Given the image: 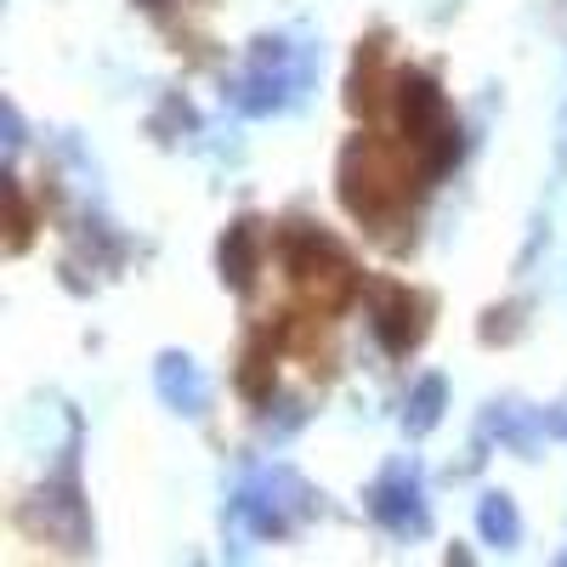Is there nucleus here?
Masks as SVG:
<instances>
[{"label": "nucleus", "instance_id": "10", "mask_svg": "<svg viewBox=\"0 0 567 567\" xmlns=\"http://www.w3.org/2000/svg\"><path fill=\"white\" fill-rule=\"evenodd\" d=\"M392 80H398V74L386 69V40H381V34L363 40V45H358V63H352V80H347V109H352V114H374Z\"/></svg>", "mask_w": 567, "mask_h": 567}, {"label": "nucleus", "instance_id": "3", "mask_svg": "<svg viewBox=\"0 0 567 567\" xmlns=\"http://www.w3.org/2000/svg\"><path fill=\"white\" fill-rule=\"evenodd\" d=\"M278 261H284V272H290V284H296V296L312 307V312H347L352 301H358V290H363V272H358V261L341 250V239H329L323 227H312V221H284L278 227Z\"/></svg>", "mask_w": 567, "mask_h": 567}, {"label": "nucleus", "instance_id": "17", "mask_svg": "<svg viewBox=\"0 0 567 567\" xmlns=\"http://www.w3.org/2000/svg\"><path fill=\"white\" fill-rule=\"evenodd\" d=\"M7 148H12V154L23 148V120H18V109H12V103H7Z\"/></svg>", "mask_w": 567, "mask_h": 567}, {"label": "nucleus", "instance_id": "11", "mask_svg": "<svg viewBox=\"0 0 567 567\" xmlns=\"http://www.w3.org/2000/svg\"><path fill=\"white\" fill-rule=\"evenodd\" d=\"M545 432H550L545 414H534V409H523V403H488V414H483V437H499V443L516 449V454H534Z\"/></svg>", "mask_w": 567, "mask_h": 567}, {"label": "nucleus", "instance_id": "5", "mask_svg": "<svg viewBox=\"0 0 567 567\" xmlns=\"http://www.w3.org/2000/svg\"><path fill=\"white\" fill-rule=\"evenodd\" d=\"M392 103H398V125L420 148V159L432 165V176H449L460 159V120L443 97V85L425 69H403L392 80Z\"/></svg>", "mask_w": 567, "mask_h": 567}, {"label": "nucleus", "instance_id": "18", "mask_svg": "<svg viewBox=\"0 0 567 567\" xmlns=\"http://www.w3.org/2000/svg\"><path fill=\"white\" fill-rule=\"evenodd\" d=\"M136 7H148V12H165V7H171V0H136Z\"/></svg>", "mask_w": 567, "mask_h": 567}, {"label": "nucleus", "instance_id": "16", "mask_svg": "<svg viewBox=\"0 0 567 567\" xmlns=\"http://www.w3.org/2000/svg\"><path fill=\"white\" fill-rule=\"evenodd\" d=\"M545 425H550V437H561V443H567V398H561L556 409H545Z\"/></svg>", "mask_w": 567, "mask_h": 567}, {"label": "nucleus", "instance_id": "1", "mask_svg": "<svg viewBox=\"0 0 567 567\" xmlns=\"http://www.w3.org/2000/svg\"><path fill=\"white\" fill-rule=\"evenodd\" d=\"M432 165L420 159V148L403 136V142H386V136H352L341 148V205L374 233L381 245H403L409 239V221H414V205L420 194L432 187Z\"/></svg>", "mask_w": 567, "mask_h": 567}, {"label": "nucleus", "instance_id": "7", "mask_svg": "<svg viewBox=\"0 0 567 567\" xmlns=\"http://www.w3.org/2000/svg\"><path fill=\"white\" fill-rule=\"evenodd\" d=\"M425 312L432 307H425V296L409 290V284H398V278L369 284V329H374V341H381L392 358H409L425 341V329H432Z\"/></svg>", "mask_w": 567, "mask_h": 567}, {"label": "nucleus", "instance_id": "14", "mask_svg": "<svg viewBox=\"0 0 567 567\" xmlns=\"http://www.w3.org/2000/svg\"><path fill=\"white\" fill-rule=\"evenodd\" d=\"M239 392L250 403H267L272 398V336H250V347L239 358Z\"/></svg>", "mask_w": 567, "mask_h": 567}, {"label": "nucleus", "instance_id": "2", "mask_svg": "<svg viewBox=\"0 0 567 567\" xmlns=\"http://www.w3.org/2000/svg\"><path fill=\"white\" fill-rule=\"evenodd\" d=\"M312 80H318V45L290 34H261L245 52V69L227 80V103L250 120H267L296 109L312 91Z\"/></svg>", "mask_w": 567, "mask_h": 567}, {"label": "nucleus", "instance_id": "6", "mask_svg": "<svg viewBox=\"0 0 567 567\" xmlns=\"http://www.w3.org/2000/svg\"><path fill=\"white\" fill-rule=\"evenodd\" d=\"M369 516L392 539H425L432 534V505H425V483L414 460H392L369 488Z\"/></svg>", "mask_w": 567, "mask_h": 567}, {"label": "nucleus", "instance_id": "12", "mask_svg": "<svg viewBox=\"0 0 567 567\" xmlns=\"http://www.w3.org/2000/svg\"><path fill=\"white\" fill-rule=\"evenodd\" d=\"M443 403H449V381H443V374H425V381L409 392V403H403V432L425 437L443 420Z\"/></svg>", "mask_w": 567, "mask_h": 567}, {"label": "nucleus", "instance_id": "13", "mask_svg": "<svg viewBox=\"0 0 567 567\" xmlns=\"http://www.w3.org/2000/svg\"><path fill=\"white\" fill-rule=\"evenodd\" d=\"M477 528H483V539L499 545V550H516V545H523V516H516L511 494H483V505H477Z\"/></svg>", "mask_w": 567, "mask_h": 567}, {"label": "nucleus", "instance_id": "15", "mask_svg": "<svg viewBox=\"0 0 567 567\" xmlns=\"http://www.w3.org/2000/svg\"><path fill=\"white\" fill-rule=\"evenodd\" d=\"M7 199H12V239H7V250L18 256V250H29V239H34V210H29V199H23L18 176L7 182Z\"/></svg>", "mask_w": 567, "mask_h": 567}, {"label": "nucleus", "instance_id": "8", "mask_svg": "<svg viewBox=\"0 0 567 567\" xmlns=\"http://www.w3.org/2000/svg\"><path fill=\"white\" fill-rule=\"evenodd\" d=\"M154 386H159V398H165L176 414H187V420H199V414L210 409V381H205V369L187 358V352H159Z\"/></svg>", "mask_w": 567, "mask_h": 567}, {"label": "nucleus", "instance_id": "4", "mask_svg": "<svg viewBox=\"0 0 567 567\" xmlns=\"http://www.w3.org/2000/svg\"><path fill=\"white\" fill-rule=\"evenodd\" d=\"M318 488L301 483L290 465H250L245 483L233 488V505H227V523L250 534V539H290L301 523L318 516Z\"/></svg>", "mask_w": 567, "mask_h": 567}, {"label": "nucleus", "instance_id": "9", "mask_svg": "<svg viewBox=\"0 0 567 567\" xmlns=\"http://www.w3.org/2000/svg\"><path fill=\"white\" fill-rule=\"evenodd\" d=\"M261 256H267V227L256 216H239L221 239V284H233L239 296L256 290V272H261Z\"/></svg>", "mask_w": 567, "mask_h": 567}]
</instances>
